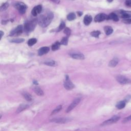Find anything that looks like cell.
I'll return each instance as SVG.
<instances>
[{
  "label": "cell",
  "instance_id": "1",
  "mask_svg": "<svg viewBox=\"0 0 131 131\" xmlns=\"http://www.w3.org/2000/svg\"><path fill=\"white\" fill-rule=\"evenodd\" d=\"M53 18V14L51 12H48L39 17L38 21V23L42 27H46L52 21Z\"/></svg>",
  "mask_w": 131,
  "mask_h": 131
},
{
  "label": "cell",
  "instance_id": "2",
  "mask_svg": "<svg viewBox=\"0 0 131 131\" xmlns=\"http://www.w3.org/2000/svg\"><path fill=\"white\" fill-rule=\"evenodd\" d=\"M38 22L37 20H32L26 22L24 24V30L26 32H30L35 28V26Z\"/></svg>",
  "mask_w": 131,
  "mask_h": 131
},
{
  "label": "cell",
  "instance_id": "3",
  "mask_svg": "<svg viewBox=\"0 0 131 131\" xmlns=\"http://www.w3.org/2000/svg\"><path fill=\"white\" fill-rule=\"evenodd\" d=\"M120 117L118 116H114L111 117V118H110L108 120H106V121L102 122V124H101V126H102V127L107 126V125L115 123V122H117L118 120L120 119Z\"/></svg>",
  "mask_w": 131,
  "mask_h": 131
},
{
  "label": "cell",
  "instance_id": "4",
  "mask_svg": "<svg viewBox=\"0 0 131 131\" xmlns=\"http://www.w3.org/2000/svg\"><path fill=\"white\" fill-rule=\"evenodd\" d=\"M117 81L122 85H126L131 83V80L123 75H118L116 77Z\"/></svg>",
  "mask_w": 131,
  "mask_h": 131
},
{
  "label": "cell",
  "instance_id": "5",
  "mask_svg": "<svg viewBox=\"0 0 131 131\" xmlns=\"http://www.w3.org/2000/svg\"><path fill=\"white\" fill-rule=\"evenodd\" d=\"M15 7L18 10L20 14H24L26 12L27 7L26 5L22 2H18L15 4Z\"/></svg>",
  "mask_w": 131,
  "mask_h": 131
},
{
  "label": "cell",
  "instance_id": "6",
  "mask_svg": "<svg viewBox=\"0 0 131 131\" xmlns=\"http://www.w3.org/2000/svg\"><path fill=\"white\" fill-rule=\"evenodd\" d=\"M66 80L64 83V87L66 89L68 90H71L72 89L74 88V85L73 83L71 82V81L70 80L69 76L68 75H66Z\"/></svg>",
  "mask_w": 131,
  "mask_h": 131
},
{
  "label": "cell",
  "instance_id": "7",
  "mask_svg": "<svg viewBox=\"0 0 131 131\" xmlns=\"http://www.w3.org/2000/svg\"><path fill=\"white\" fill-rule=\"evenodd\" d=\"M81 101V98H75L74 101H72V102L71 103L70 105L68 107L67 110H66V112L67 113H69L70 112H71L72 110L74 109L79 103Z\"/></svg>",
  "mask_w": 131,
  "mask_h": 131
},
{
  "label": "cell",
  "instance_id": "8",
  "mask_svg": "<svg viewBox=\"0 0 131 131\" xmlns=\"http://www.w3.org/2000/svg\"><path fill=\"white\" fill-rule=\"evenodd\" d=\"M108 15L105 13H99L96 15L94 18V21L95 22H101L103 20H108Z\"/></svg>",
  "mask_w": 131,
  "mask_h": 131
},
{
  "label": "cell",
  "instance_id": "9",
  "mask_svg": "<svg viewBox=\"0 0 131 131\" xmlns=\"http://www.w3.org/2000/svg\"><path fill=\"white\" fill-rule=\"evenodd\" d=\"M23 32V26L19 25L17 27L12 30L10 33V36H13L14 35H19Z\"/></svg>",
  "mask_w": 131,
  "mask_h": 131
},
{
  "label": "cell",
  "instance_id": "10",
  "mask_svg": "<svg viewBox=\"0 0 131 131\" xmlns=\"http://www.w3.org/2000/svg\"><path fill=\"white\" fill-rule=\"evenodd\" d=\"M70 121V119L67 118H53L50 120L51 122L56 123H66Z\"/></svg>",
  "mask_w": 131,
  "mask_h": 131
},
{
  "label": "cell",
  "instance_id": "11",
  "mask_svg": "<svg viewBox=\"0 0 131 131\" xmlns=\"http://www.w3.org/2000/svg\"><path fill=\"white\" fill-rule=\"evenodd\" d=\"M41 10H42V6H41V5H38V6H35L33 8L32 11H31V13H32L33 16L35 17L41 12Z\"/></svg>",
  "mask_w": 131,
  "mask_h": 131
},
{
  "label": "cell",
  "instance_id": "12",
  "mask_svg": "<svg viewBox=\"0 0 131 131\" xmlns=\"http://www.w3.org/2000/svg\"><path fill=\"white\" fill-rule=\"evenodd\" d=\"M70 56L73 59L76 60H83L85 59V56L83 54L81 53H72L70 54Z\"/></svg>",
  "mask_w": 131,
  "mask_h": 131
},
{
  "label": "cell",
  "instance_id": "13",
  "mask_svg": "<svg viewBox=\"0 0 131 131\" xmlns=\"http://www.w3.org/2000/svg\"><path fill=\"white\" fill-rule=\"evenodd\" d=\"M121 14V17L123 19H127L131 18V11H124V10H120V12Z\"/></svg>",
  "mask_w": 131,
  "mask_h": 131
},
{
  "label": "cell",
  "instance_id": "14",
  "mask_svg": "<svg viewBox=\"0 0 131 131\" xmlns=\"http://www.w3.org/2000/svg\"><path fill=\"white\" fill-rule=\"evenodd\" d=\"M50 48L48 47H43L42 48H40L38 51V54L40 56H41L48 53L49 51Z\"/></svg>",
  "mask_w": 131,
  "mask_h": 131
},
{
  "label": "cell",
  "instance_id": "15",
  "mask_svg": "<svg viewBox=\"0 0 131 131\" xmlns=\"http://www.w3.org/2000/svg\"><path fill=\"white\" fill-rule=\"evenodd\" d=\"M92 20V18L90 15H86L84 18V20H83V23L84 24L88 26L90 25Z\"/></svg>",
  "mask_w": 131,
  "mask_h": 131
},
{
  "label": "cell",
  "instance_id": "16",
  "mask_svg": "<svg viewBox=\"0 0 131 131\" xmlns=\"http://www.w3.org/2000/svg\"><path fill=\"white\" fill-rule=\"evenodd\" d=\"M108 20H112L115 22H117L119 20V18L116 14L114 13H111L108 15Z\"/></svg>",
  "mask_w": 131,
  "mask_h": 131
},
{
  "label": "cell",
  "instance_id": "17",
  "mask_svg": "<svg viewBox=\"0 0 131 131\" xmlns=\"http://www.w3.org/2000/svg\"><path fill=\"white\" fill-rule=\"evenodd\" d=\"M33 90L34 92L37 94L39 96H43L44 95V92L43 91V90H41V89L38 87V86H35V87H34Z\"/></svg>",
  "mask_w": 131,
  "mask_h": 131
},
{
  "label": "cell",
  "instance_id": "18",
  "mask_svg": "<svg viewBox=\"0 0 131 131\" xmlns=\"http://www.w3.org/2000/svg\"><path fill=\"white\" fill-rule=\"evenodd\" d=\"M119 60L117 58H114L113 60H112L110 61L109 66L111 67H115L116 66L118 63Z\"/></svg>",
  "mask_w": 131,
  "mask_h": 131
},
{
  "label": "cell",
  "instance_id": "19",
  "mask_svg": "<svg viewBox=\"0 0 131 131\" xmlns=\"http://www.w3.org/2000/svg\"><path fill=\"white\" fill-rule=\"evenodd\" d=\"M22 95L24 98L28 101H30L32 100V97L31 96L30 94L26 92H24L22 93Z\"/></svg>",
  "mask_w": 131,
  "mask_h": 131
},
{
  "label": "cell",
  "instance_id": "20",
  "mask_svg": "<svg viewBox=\"0 0 131 131\" xmlns=\"http://www.w3.org/2000/svg\"><path fill=\"white\" fill-rule=\"evenodd\" d=\"M28 107V106L27 105V104H21V105H20L19 107L18 108L17 110V113H19L20 112L24 111V110H26Z\"/></svg>",
  "mask_w": 131,
  "mask_h": 131
},
{
  "label": "cell",
  "instance_id": "21",
  "mask_svg": "<svg viewBox=\"0 0 131 131\" xmlns=\"http://www.w3.org/2000/svg\"><path fill=\"white\" fill-rule=\"evenodd\" d=\"M104 30L105 31L106 35H110L113 32V28L111 27H110V26H105L104 28Z\"/></svg>",
  "mask_w": 131,
  "mask_h": 131
},
{
  "label": "cell",
  "instance_id": "22",
  "mask_svg": "<svg viewBox=\"0 0 131 131\" xmlns=\"http://www.w3.org/2000/svg\"><path fill=\"white\" fill-rule=\"evenodd\" d=\"M125 105H126V102L125 101H121L116 104V107L118 109L120 110L123 109L125 107Z\"/></svg>",
  "mask_w": 131,
  "mask_h": 131
},
{
  "label": "cell",
  "instance_id": "23",
  "mask_svg": "<svg viewBox=\"0 0 131 131\" xmlns=\"http://www.w3.org/2000/svg\"><path fill=\"white\" fill-rule=\"evenodd\" d=\"M61 44L59 42V41H56L53 45L52 46V51H56L57 50H58Z\"/></svg>",
  "mask_w": 131,
  "mask_h": 131
},
{
  "label": "cell",
  "instance_id": "24",
  "mask_svg": "<svg viewBox=\"0 0 131 131\" xmlns=\"http://www.w3.org/2000/svg\"><path fill=\"white\" fill-rule=\"evenodd\" d=\"M44 64L45 65H47L48 66H56L57 64L56 62L54 61V60H47V61H46Z\"/></svg>",
  "mask_w": 131,
  "mask_h": 131
},
{
  "label": "cell",
  "instance_id": "25",
  "mask_svg": "<svg viewBox=\"0 0 131 131\" xmlns=\"http://www.w3.org/2000/svg\"><path fill=\"white\" fill-rule=\"evenodd\" d=\"M67 18L69 20H73L76 19V15L74 13H70L67 15Z\"/></svg>",
  "mask_w": 131,
  "mask_h": 131
},
{
  "label": "cell",
  "instance_id": "26",
  "mask_svg": "<svg viewBox=\"0 0 131 131\" xmlns=\"http://www.w3.org/2000/svg\"><path fill=\"white\" fill-rule=\"evenodd\" d=\"M36 42H37V40L35 38H32L30 39L28 41V45L29 46H32L34 44H35Z\"/></svg>",
  "mask_w": 131,
  "mask_h": 131
},
{
  "label": "cell",
  "instance_id": "27",
  "mask_svg": "<svg viewBox=\"0 0 131 131\" xmlns=\"http://www.w3.org/2000/svg\"><path fill=\"white\" fill-rule=\"evenodd\" d=\"M101 32L98 30H96V31H93L91 33V36H93V37L95 38H98V36H99V35L101 34Z\"/></svg>",
  "mask_w": 131,
  "mask_h": 131
},
{
  "label": "cell",
  "instance_id": "28",
  "mask_svg": "<svg viewBox=\"0 0 131 131\" xmlns=\"http://www.w3.org/2000/svg\"><path fill=\"white\" fill-rule=\"evenodd\" d=\"M24 41V39H13L11 40H10V42L14 43H23Z\"/></svg>",
  "mask_w": 131,
  "mask_h": 131
},
{
  "label": "cell",
  "instance_id": "29",
  "mask_svg": "<svg viewBox=\"0 0 131 131\" xmlns=\"http://www.w3.org/2000/svg\"><path fill=\"white\" fill-rule=\"evenodd\" d=\"M68 43V36H65L61 39L60 41V44L63 45H67Z\"/></svg>",
  "mask_w": 131,
  "mask_h": 131
},
{
  "label": "cell",
  "instance_id": "30",
  "mask_svg": "<svg viewBox=\"0 0 131 131\" xmlns=\"http://www.w3.org/2000/svg\"><path fill=\"white\" fill-rule=\"evenodd\" d=\"M61 109H62V106H58L55 109L53 110V111H52V113H51V115H54V114H56L57 113H59Z\"/></svg>",
  "mask_w": 131,
  "mask_h": 131
},
{
  "label": "cell",
  "instance_id": "31",
  "mask_svg": "<svg viewBox=\"0 0 131 131\" xmlns=\"http://www.w3.org/2000/svg\"><path fill=\"white\" fill-rule=\"evenodd\" d=\"M9 7V4L7 3H4L2 6H1V8H0V10H1V11H4V10H6L7 8Z\"/></svg>",
  "mask_w": 131,
  "mask_h": 131
},
{
  "label": "cell",
  "instance_id": "32",
  "mask_svg": "<svg viewBox=\"0 0 131 131\" xmlns=\"http://www.w3.org/2000/svg\"><path fill=\"white\" fill-rule=\"evenodd\" d=\"M65 24L64 22H61L60 25L59 26V28L57 30V31H60L61 30H62V29H64L65 28Z\"/></svg>",
  "mask_w": 131,
  "mask_h": 131
},
{
  "label": "cell",
  "instance_id": "33",
  "mask_svg": "<svg viewBox=\"0 0 131 131\" xmlns=\"http://www.w3.org/2000/svg\"><path fill=\"white\" fill-rule=\"evenodd\" d=\"M64 32L65 34H66L67 35V36L68 37V36L70 35L71 31V30L69 28H66L64 30Z\"/></svg>",
  "mask_w": 131,
  "mask_h": 131
},
{
  "label": "cell",
  "instance_id": "34",
  "mask_svg": "<svg viewBox=\"0 0 131 131\" xmlns=\"http://www.w3.org/2000/svg\"><path fill=\"white\" fill-rule=\"evenodd\" d=\"M130 121H131V115H130V116L123 119V120H122V123H127Z\"/></svg>",
  "mask_w": 131,
  "mask_h": 131
},
{
  "label": "cell",
  "instance_id": "35",
  "mask_svg": "<svg viewBox=\"0 0 131 131\" xmlns=\"http://www.w3.org/2000/svg\"><path fill=\"white\" fill-rule=\"evenodd\" d=\"M123 22L125 24H131V19H124L123 20Z\"/></svg>",
  "mask_w": 131,
  "mask_h": 131
},
{
  "label": "cell",
  "instance_id": "36",
  "mask_svg": "<svg viewBox=\"0 0 131 131\" xmlns=\"http://www.w3.org/2000/svg\"><path fill=\"white\" fill-rule=\"evenodd\" d=\"M125 5L128 7H131V0H126L125 1Z\"/></svg>",
  "mask_w": 131,
  "mask_h": 131
},
{
  "label": "cell",
  "instance_id": "37",
  "mask_svg": "<svg viewBox=\"0 0 131 131\" xmlns=\"http://www.w3.org/2000/svg\"><path fill=\"white\" fill-rule=\"evenodd\" d=\"M77 14H78V15H79V16H81V15L82 14V13L81 12H78Z\"/></svg>",
  "mask_w": 131,
  "mask_h": 131
},
{
  "label": "cell",
  "instance_id": "38",
  "mask_svg": "<svg viewBox=\"0 0 131 131\" xmlns=\"http://www.w3.org/2000/svg\"><path fill=\"white\" fill-rule=\"evenodd\" d=\"M0 33H1V38H2V36H3V35L4 33L2 32V31H0Z\"/></svg>",
  "mask_w": 131,
  "mask_h": 131
},
{
  "label": "cell",
  "instance_id": "39",
  "mask_svg": "<svg viewBox=\"0 0 131 131\" xmlns=\"http://www.w3.org/2000/svg\"><path fill=\"white\" fill-rule=\"evenodd\" d=\"M51 1L54 2H56V3H58V2H59L58 0H51Z\"/></svg>",
  "mask_w": 131,
  "mask_h": 131
},
{
  "label": "cell",
  "instance_id": "40",
  "mask_svg": "<svg viewBox=\"0 0 131 131\" xmlns=\"http://www.w3.org/2000/svg\"><path fill=\"white\" fill-rule=\"evenodd\" d=\"M34 83L35 85H36L38 84V82H37V81H34Z\"/></svg>",
  "mask_w": 131,
  "mask_h": 131
},
{
  "label": "cell",
  "instance_id": "41",
  "mask_svg": "<svg viewBox=\"0 0 131 131\" xmlns=\"http://www.w3.org/2000/svg\"><path fill=\"white\" fill-rule=\"evenodd\" d=\"M107 1H108L109 2L111 3V2H112L113 1V0H107Z\"/></svg>",
  "mask_w": 131,
  "mask_h": 131
}]
</instances>
